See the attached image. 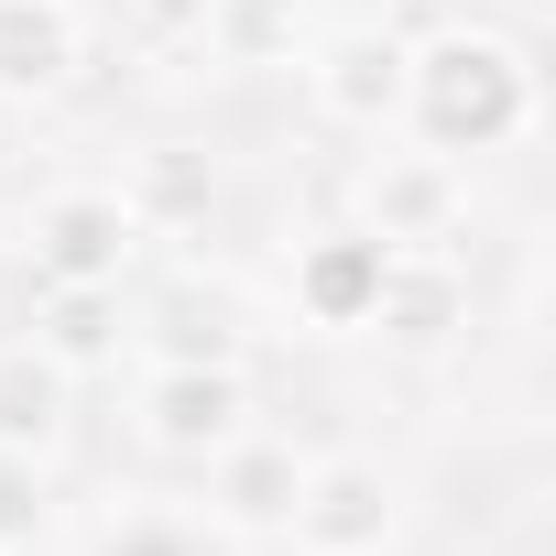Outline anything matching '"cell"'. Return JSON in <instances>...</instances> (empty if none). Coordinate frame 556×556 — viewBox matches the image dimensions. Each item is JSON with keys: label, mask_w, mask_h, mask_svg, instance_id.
I'll list each match as a JSON object with an SVG mask.
<instances>
[{"label": "cell", "mask_w": 556, "mask_h": 556, "mask_svg": "<svg viewBox=\"0 0 556 556\" xmlns=\"http://www.w3.org/2000/svg\"><path fill=\"white\" fill-rule=\"evenodd\" d=\"M404 121L426 153H502L534 131V66L513 34H480V23H447L415 45L404 66Z\"/></svg>", "instance_id": "obj_1"}, {"label": "cell", "mask_w": 556, "mask_h": 556, "mask_svg": "<svg viewBox=\"0 0 556 556\" xmlns=\"http://www.w3.org/2000/svg\"><path fill=\"white\" fill-rule=\"evenodd\" d=\"M142 218H131V197L121 186H55V197H34V218H23V251H34V273L45 285H121V273L142 262Z\"/></svg>", "instance_id": "obj_2"}, {"label": "cell", "mask_w": 556, "mask_h": 556, "mask_svg": "<svg viewBox=\"0 0 556 556\" xmlns=\"http://www.w3.org/2000/svg\"><path fill=\"white\" fill-rule=\"evenodd\" d=\"M142 447L153 458H218L229 437H251V371L240 361H153L142 371Z\"/></svg>", "instance_id": "obj_3"}, {"label": "cell", "mask_w": 556, "mask_h": 556, "mask_svg": "<svg viewBox=\"0 0 556 556\" xmlns=\"http://www.w3.org/2000/svg\"><path fill=\"white\" fill-rule=\"evenodd\" d=\"M458 218H469V175H458V153L393 142V153L361 164V229H371L382 251H447Z\"/></svg>", "instance_id": "obj_4"}, {"label": "cell", "mask_w": 556, "mask_h": 556, "mask_svg": "<svg viewBox=\"0 0 556 556\" xmlns=\"http://www.w3.org/2000/svg\"><path fill=\"white\" fill-rule=\"evenodd\" d=\"M393 523H404V491H393L382 458H306L295 513H285L295 556H382Z\"/></svg>", "instance_id": "obj_5"}, {"label": "cell", "mask_w": 556, "mask_h": 556, "mask_svg": "<svg viewBox=\"0 0 556 556\" xmlns=\"http://www.w3.org/2000/svg\"><path fill=\"white\" fill-rule=\"evenodd\" d=\"M404 66H415V34H393V23H350V34L306 45V88L339 131H393L404 121Z\"/></svg>", "instance_id": "obj_6"}, {"label": "cell", "mask_w": 556, "mask_h": 556, "mask_svg": "<svg viewBox=\"0 0 556 556\" xmlns=\"http://www.w3.org/2000/svg\"><path fill=\"white\" fill-rule=\"evenodd\" d=\"M382 240L350 218V229H317L306 251H295V317L317 328V339H371V295H382Z\"/></svg>", "instance_id": "obj_7"}, {"label": "cell", "mask_w": 556, "mask_h": 556, "mask_svg": "<svg viewBox=\"0 0 556 556\" xmlns=\"http://www.w3.org/2000/svg\"><path fill=\"white\" fill-rule=\"evenodd\" d=\"M88 66V12L77 0H0V99L34 110V99H66Z\"/></svg>", "instance_id": "obj_8"}, {"label": "cell", "mask_w": 556, "mask_h": 556, "mask_svg": "<svg viewBox=\"0 0 556 556\" xmlns=\"http://www.w3.org/2000/svg\"><path fill=\"white\" fill-rule=\"evenodd\" d=\"M207 469V523L218 534H285V513H295V480H306V458L285 447V437H229L218 458H197Z\"/></svg>", "instance_id": "obj_9"}, {"label": "cell", "mask_w": 556, "mask_h": 556, "mask_svg": "<svg viewBox=\"0 0 556 556\" xmlns=\"http://www.w3.org/2000/svg\"><path fill=\"white\" fill-rule=\"evenodd\" d=\"M469 317V285L447 251H393L382 262V295H371V339H404V350H437L447 328Z\"/></svg>", "instance_id": "obj_10"}, {"label": "cell", "mask_w": 556, "mask_h": 556, "mask_svg": "<svg viewBox=\"0 0 556 556\" xmlns=\"http://www.w3.org/2000/svg\"><path fill=\"white\" fill-rule=\"evenodd\" d=\"M77 415V371H55L34 339H0V447L12 458H55Z\"/></svg>", "instance_id": "obj_11"}, {"label": "cell", "mask_w": 556, "mask_h": 556, "mask_svg": "<svg viewBox=\"0 0 556 556\" xmlns=\"http://www.w3.org/2000/svg\"><path fill=\"white\" fill-rule=\"evenodd\" d=\"M121 285H45V317H34V350L55 371H110L121 361Z\"/></svg>", "instance_id": "obj_12"}, {"label": "cell", "mask_w": 556, "mask_h": 556, "mask_svg": "<svg viewBox=\"0 0 556 556\" xmlns=\"http://www.w3.org/2000/svg\"><path fill=\"white\" fill-rule=\"evenodd\" d=\"M197 45L218 66H295L306 55V12H295V0H218Z\"/></svg>", "instance_id": "obj_13"}, {"label": "cell", "mask_w": 556, "mask_h": 556, "mask_svg": "<svg viewBox=\"0 0 556 556\" xmlns=\"http://www.w3.org/2000/svg\"><path fill=\"white\" fill-rule=\"evenodd\" d=\"M153 361H240V328H229V306H197V295H175L153 328Z\"/></svg>", "instance_id": "obj_14"}, {"label": "cell", "mask_w": 556, "mask_h": 556, "mask_svg": "<svg viewBox=\"0 0 556 556\" xmlns=\"http://www.w3.org/2000/svg\"><path fill=\"white\" fill-rule=\"evenodd\" d=\"M207 12H218V0H110V34L142 45V55H175V45L207 34Z\"/></svg>", "instance_id": "obj_15"}, {"label": "cell", "mask_w": 556, "mask_h": 556, "mask_svg": "<svg viewBox=\"0 0 556 556\" xmlns=\"http://www.w3.org/2000/svg\"><path fill=\"white\" fill-rule=\"evenodd\" d=\"M45 458H12V447H0V556H12V545H34L45 534Z\"/></svg>", "instance_id": "obj_16"}, {"label": "cell", "mask_w": 556, "mask_h": 556, "mask_svg": "<svg viewBox=\"0 0 556 556\" xmlns=\"http://www.w3.org/2000/svg\"><path fill=\"white\" fill-rule=\"evenodd\" d=\"M121 197H131V218L153 229V218H186V207H207V175H197V164H142Z\"/></svg>", "instance_id": "obj_17"}]
</instances>
